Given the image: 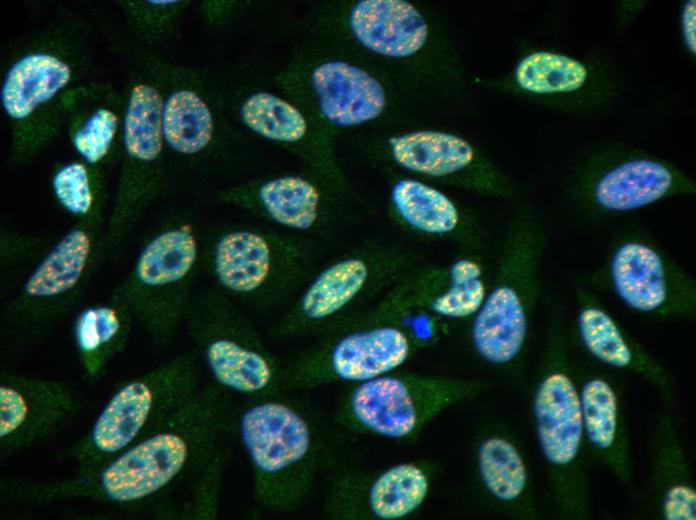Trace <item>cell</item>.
<instances>
[{
    "label": "cell",
    "instance_id": "obj_1",
    "mask_svg": "<svg viewBox=\"0 0 696 520\" xmlns=\"http://www.w3.org/2000/svg\"><path fill=\"white\" fill-rule=\"evenodd\" d=\"M226 392L201 386L157 427L100 465L49 482L26 481L29 502L87 499L120 507L152 500L189 470L202 467L229 427Z\"/></svg>",
    "mask_w": 696,
    "mask_h": 520
},
{
    "label": "cell",
    "instance_id": "obj_2",
    "mask_svg": "<svg viewBox=\"0 0 696 520\" xmlns=\"http://www.w3.org/2000/svg\"><path fill=\"white\" fill-rule=\"evenodd\" d=\"M290 391L246 399L232 418L249 463L252 491L263 508L299 509L326 457V434L311 407Z\"/></svg>",
    "mask_w": 696,
    "mask_h": 520
},
{
    "label": "cell",
    "instance_id": "obj_3",
    "mask_svg": "<svg viewBox=\"0 0 696 520\" xmlns=\"http://www.w3.org/2000/svg\"><path fill=\"white\" fill-rule=\"evenodd\" d=\"M106 258L104 235L93 220L83 219L51 243L4 303L2 355L7 358L24 352L74 311Z\"/></svg>",
    "mask_w": 696,
    "mask_h": 520
},
{
    "label": "cell",
    "instance_id": "obj_4",
    "mask_svg": "<svg viewBox=\"0 0 696 520\" xmlns=\"http://www.w3.org/2000/svg\"><path fill=\"white\" fill-rule=\"evenodd\" d=\"M421 254L409 244H359L320 264L272 328L273 338L320 336L376 302Z\"/></svg>",
    "mask_w": 696,
    "mask_h": 520
},
{
    "label": "cell",
    "instance_id": "obj_5",
    "mask_svg": "<svg viewBox=\"0 0 696 520\" xmlns=\"http://www.w3.org/2000/svg\"><path fill=\"white\" fill-rule=\"evenodd\" d=\"M313 240L253 228H231L204 241L203 267L214 287L257 312L291 302L317 267Z\"/></svg>",
    "mask_w": 696,
    "mask_h": 520
},
{
    "label": "cell",
    "instance_id": "obj_6",
    "mask_svg": "<svg viewBox=\"0 0 696 520\" xmlns=\"http://www.w3.org/2000/svg\"><path fill=\"white\" fill-rule=\"evenodd\" d=\"M203 245L187 223L157 231L141 244L130 269L111 293L159 350L171 345L184 324L204 269Z\"/></svg>",
    "mask_w": 696,
    "mask_h": 520
},
{
    "label": "cell",
    "instance_id": "obj_7",
    "mask_svg": "<svg viewBox=\"0 0 696 520\" xmlns=\"http://www.w3.org/2000/svg\"><path fill=\"white\" fill-rule=\"evenodd\" d=\"M184 325L213 384L245 399L286 391L285 364L238 303L214 286L196 291Z\"/></svg>",
    "mask_w": 696,
    "mask_h": 520
},
{
    "label": "cell",
    "instance_id": "obj_8",
    "mask_svg": "<svg viewBox=\"0 0 696 520\" xmlns=\"http://www.w3.org/2000/svg\"><path fill=\"white\" fill-rule=\"evenodd\" d=\"M195 352L180 353L119 385L69 450L77 471L94 468L143 438L201 385Z\"/></svg>",
    "mask_w": 696,
    "mask_h": 520
},
{
    "label": "cell",
    "instance_id": "obj_9",
    "mask_svg": "<svg viewBox=\"0 0 696 520\" xmlns=\"http://www.w3.org/2000/svg\"><path fill=\"white\" fill-rule=\"evenodd\" d=\"M545 245L546 235L534 221L516 224L501 244L489 289L470 326L472 347L488 364L507 365L524 348Z\"/></svg>",
    "mask_w": 696,
    "mask_h": 520
},
{
    "label": "cell",
    "instance_id": "obj_10",
    "mask_svg": "<svg viewBox=\"0 0 696 520\" xmlns=\"http://www.w3.org/2000/svg\"><path fill=\"white\" fill-rule=\"evenodd\" d=\"M480 387L477 382L457 377L396 370L349 384L338 404L336 419L352 432L409 440Z\"/></svg>",
    "mask_w": 696,
    "mask_h": 520
},
{
    "label": "cell",
    "instance_id": "obj_11",
    "mask_svg": "<svg viewBox=\"0 0 696 520\" xmlns=\"http://www.w3.org/2000/svg\"><path fill=\"white\" fill-rule=\"evenodd\" d=\"M414 340L398 322L353 316L285 363V390L355 384L399 370L413 355Z\"/></svg>",
    "mask_w": 696,
    "mask_h": 520
},
{
    "label": "cell",
    "instance_id": "obj_12",
    "mask_svg": "<svg viewBox=\"0 0 696 520\" xmlns=\"http://www.w3.org/2000/svg\"><path fill=\"white\" fill-rule=\"evenodd\" d=\"M68 383L10 371L0 373V460L50 440L80 411Z\"/></svg>",
    "mask_w": 696,
    "mask_h": 520
},
{
    "label": "cell",
    "instance_id": "obj_13",
    "mask_svg": "<svg viewBox=\"0 0 696 520\" xmlns=\"http://www.w3.org/2000/svg\"><path fill=\"white\" fill-rule=\"evenodd\" d=\"M433 468L424 461H405L367 473H346L333 484L326 509L345 520H400L426 501Z\"/></svg>",
    "mask_w": 696,
    "mask_h": 520
},
{
    "label": "cell",
    "instance_id": "obj_14",
    "mask_svg": "<svg viewBox=\"0 0 696 520\" xmlns=\"http://www.w3.org/2000/svg\"><path fill=\"white\" fill-rule=\"evenodd\" d=\"M578 185L581 201L594 212L635 211L666 198L695 193V182L658 157L626 154L589 169Z\"/></svg>",
    "mask_w": 696,
    "mask_h": 520
},
{
    "label": "cell",
    "instance_id": "obj_15",
    "mask_svg": "<svg viewBox=\"0 0 696 520\" xmlns=\"http://www.w3.org/2000/svg\"><path fill=\"white\" fill-rule=\"evenodd\" d=\"M604 274L616 295L638 312L665 311L695 299L692 278L655 243L638 235L613 246Z\"/></svg>",
    "mask_w": 696,
    "mask_h": 520
},
{
    "label": "cell",
    "instance_id": "obj_16",
    "mask_svg": "<svg viewBox=\"0 0 696 520\" xmlns=\"http://www.w3.org/2000/svg\"><path fill=\"white\" fill-rule=\"evenodd\" d=\"M391 156L400 167L433 178L465 175L479 190H500L496 173L479 163L469 142L453 134L418 131L391 138Z\"/></svg>",
    "mask_w": 696,
    "mask_h": 520
},
{
    "label": "cell",
    "instance_id": "obj_17",
    "mask_svg": "<svg viewBox=\"0 0 696 520\" xmlns=\"http://www.w3.org/2000/svg\"><path fill=\"white\" fill-rule=\"evenodd\" d=\"M393 209L411 231L434 239H446L462 252H483L482 236L462 226L456 204L440 190L419 180L403 178L390 192Z\"/></svg>",
    "mask_w": 696,
    "mask_h": 520
},
{
    "label": "cell",
    "instance_id": "obj_18",
    "mask_svg": "<svg viewBox=\"0 0 696 520\" xmlns=\"http://www.w3.org/2000/svg\"><path fill=\"white\" fill-rule=\"evenodd\" d=\"M311 80L323 116L335 125L362 124L377 118L385 108L386 97L380 82L346 62L319 65Z\"/></svg>",
    "mask_w": 696,
    "mask_h": 520
},
{
    "label": "cell",
    "instance_id": "obj_19",
    "mask_svg": "<svg viewBox=\"0 0 696 520\" xmlns=\"http://www.w3.org/2000/svg\"><path fill=\"white\" fill-rule=\"evenodd\" d=\"M350 28L367 49L394 58L415 54L428 28L420 12L403 0H363L351 10Z\"/></svg>",
    "mask_w": 696,
    "mask_h": 520
},
{
    "label": "cell",
    "instance_id": "obj_20",
    "mask_svg": "<svg viewBox=\"0 0 696 520\" xmlns=\"http://www.w3.org/2000/svg\"><path fill=\"white\" fill-rule=\"evenodd\" d=\"M537 435L545 458L566 465L577 455L583 417L580 397L563 372H551L538 386L534 400Z\"/></svg>",
    "mask_w": 696,
    "mask_h": 520
},
{
    "label": "cell",
    "instance_id": "obj_21",
    "mask_svg": "<svg viewBox=\"0 0 696 520\" xmlns=\"http://www.w3.org/2000/svg\"><path fill=\"white\" fill-rule=\"evenodd\" d=\"M135 322L115 297L78 310L73 321V341L87 378L98 379L127 346Z\"/></svg>",
    "mask_w": 696,
    "mask_h": 520
},
{
    "label": "cell",
    "instance_id": "obj_22",
    "mask_svg": "<svg viewBox=\"0 0 696 520\" xmlns=\"http://www.w3.org/2000/svg\"><path fill=\"white\" fill-rule=\"evenodd\" d=\"M241 199L251 205L255 203L269 220L295 232H312L320 222V189L299 175L266 180Z\"/></svg>",
    "mask_w": 696,
    "mask_h": 520
},
{
    "label": "cell",
    "instance_id": "obj_23",
    "mask_svg": "<svg viewBox=\"0 0 696 520\" xmlns=\"http://www.w3.org/2000/svg\"><path fill=\"white\" fill-rule=\"evenodd\" d=\"M70 77L69 66L59 58L29 54L8 71L1 89L2 106L11 118L24 119L63 88Z\"/></svg>",
    "mask_w": 696,
    "mask_h": 520
},
{
    "label": "cell",
    "instance_id": "obj_24",
    "mask_svg": "<svg viewBox=\"0 0 696 520\" xmlns=\"http://www.w3.org/2000/svg\"><path fill=\"white\" fill-rule=\"evenodd\" d=\"M164 103L158 91L145 84L130 94L124 120L123 143L129 159L136 165L155 162L163 147Z\"/></svg>",
    "mask_w": 696,
    "mask_h": 520
},
{
    "label": "cell",
    "instance_id": "obj_25",
    "mask_svg": "<svg viewBox=\"0 0 696 520\" xmlns=\"http://www.w3.org/2000/svg\"><path fill=\"white\" fill-rule=\"evenodd\" d=\"M589 69L582 61L552 51H535L517 65L515 79L525 91L538 95H568L582 89Z\"/></svg>",
    "mask_w": 696,
    "mask_h": 520
},
{
    "label": "cell",
    "instance_id": "obj_26",
    "mask_svg": "<svg viewBox=\"0 0 696 520\" xmlns=\"http://www.w3.org/2000/svg\"><path fill=\"white\" fill-rule=\"evenodd\" d=\"M213 120L205 102L194 92H174L164 104L163 136L174 151L194 155L211 141Z\"/></svg>",
    "mask_w": 696,
    "mask_h": 520
},
{
    "label": "cell",
    "instance_id": "obj_27",
    "mask_svg": "<svg viewBox=\"0 0 696 520\" xmlns=\"http://www.w3.org/2000/svg\"><path fill=\"white\" fill-rule=\"evenodd\" d=\"M477 466L482 484L497 500L512 502L518 499L527 484L524 460L509 440L490 436L477 449Z\"/></svg>",
    "mask_w": 696,
    "mask_h": 520
},
{
    "label": "cell",
    "instance_id": "obj_28",
    "mask_svg": "<svg viewBox=\"0 0 696 520\" xmlns=\"http://www.w3.org/2000/svg\"><path fill=\"white\" fill-rule=\"evenodd\" d=\"M243 122L255 133L279 142H297L307 130L298 109L287 101L266 92L251 95L241 108Z\"/></svg>",
    "mask_w": 696,
    "mask_h": 520
},
{
    "label": "cell",
    "instance_id": "obj_29",
    "mask_svg": "<svg viewBox=\"0 0 696 520\" xmlns=\"http://www.w3.org/2000/svg\"><path fill=\"white\" fill-rule=\"evenodd\" d=\"M580 338L596 359L617 368L630 367L637 356L615 320L601 307L584 304L578 313Z\"/></svg>",
    "mask_w": 696,
    "mask_h": 520
},
{
    "label": "cell",
    "instance_id": "obj_30",
    "mask_svg": "<svg viewBox=\"0 0 696 520\" xmlns=\"http://www.w3.org/2000/svg\"><path fill=\"white\" fill-rule=\"evenodd\" d=\"M580 402L589 441L600 449L609 448L617 429V402L611 386L602 379L588 381L582 389Z\"/></svg>",
    "mask_w": 696,
    "mask_h": 520
},
{
    "label": "cell",
    "instance_id": "obj_31",
    "mask_svg": "<svg viewBox=\"0 0 696 520\" xmlns=\"http://www.w3.org/2000/svg\"><path fill=\"white\" fill-rule=\"evenodd\" d=\"M59 204L70 214L86 219L93 214L95 195L87 166L71 162L60 167L52 179Z\"/></svg>",
    "mask_w": 696,
    "mask_h": 520
},
{
    "label": "cell",
    "instance_id": "obj_32",
    "mask_svg": "<svg viewBox=\"0 0 696 520\" xmlns=\"http://www.w3.org/2000/svg\"><path fill=\"white\" fill-rule=\"evenodd\" d=\"M116 126L117 119L112 111L98 109L74 134V148L88 164L99 163L108 154Z\"/></svg>",
    "mask_w": 696,
    "mask_h": 520
},
{
    "label": "cell",
    "instance_id": "obj_33",
    "mask_svg": "<svg viewBox=\"0 0 696 520\" xmlns=\"http://www.w3.org/2000/svg\"><path fill=\"white\" fill-rule=\"evenodd\" d=\"M50 245L45 240L15 233L1 234L0 270L4 277V295L7 294L11 277H15L21 268H30Z\"/></svg>",
    "mask_w": 696,
    "mask_h": 520
},
{
    "label": "cell",
    "instance_id": "obj_34",
    "mask_svg": "<svg viewBox=\"0 0 696 520\" xmlns=\"http://www.w3.org/2000/svg\"><path fill=\"white\" fill-rule=\"evenodd\" d=\"M663 510L667 520H695V491L684 485L673 486L665 496Z\"/></svg>",
    "mask_w": 696,
    "mask_h": 520
},
{
    "label": "cell",
    "instance_id": "obj_35",
    "mask_svg": "<svg viewBox=\"0 0 696 520\" xmlns=\"http://www.w3.org/2000/svg\"><path fill=\"white\" fill-rule=\"evenodd\" d=\"M696 2L686 1L681 11V33L683 43L691 54L696 52Z\"/></svg>",
    "mask_w": 696,
    "mask_h": 520
},
{
    "label": "cell",
    "instance_id": "obj_36",
    "mask_svg": "<svg viewBox=\"0 0 696 520\" xmlns=\"http://www.w3.org/2000/svg\"><path fill=\"white\" fill-rule=\"evenodd\" d=\"M149 3H154V4H170V3H175V1H149Z\"/></svg>",
    "mask_w": 696,
    "mask_h": 520
}]
</instances>
